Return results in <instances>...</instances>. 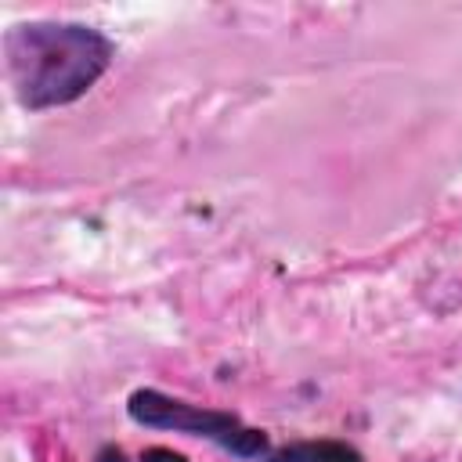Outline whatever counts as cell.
Masks as SVG:
<instances>
[{
    "label": "cell",
    "mask_w": 462,
    "mask_h": 462,
    "mask_svg": "<svg viewBox=\"0 0 462 462\" xmlns=\"http://www.w3.org/2000/svg\"><path fill=\"white\" fill-rule=\"evenodd\" d=\"M116 43L83 22H18L4 32L7 83L25 112L83 97L112 65Z\"/></svg>",
    "instance_id": "1"
},
{
    "label": "cell",
    "mask_w": 462,
    "mask_h": 462,
    "mask_svg": "<svg viewBox=\"0 0 462 462\" xmlns=\"http://www.w3.org/2000/svg\"><path fill=\"white\" fill-rule=\"evenodd\" d=\"M126 415L137 426H148V430H173V433L213 440L217 448L238 455V458H267L271 455V444H267V433L263 430L245 426L231 411L199 408V404H188V401L170 397V393L152 390V386L134 390L126 397Z\"/></svg>",
    "instance_id": "2"
},
{
    "label": "cell",
    "mask_w": 462,
    "mask_h": 462,
    "mask_svg": "<svg viewBox=\"0 0 462 462\" xmlns=\"http://www.w3.org/2000/svg\"><path fill=\"white\" fill-rule=\"evenodd\" d=\"M263 462H365V455L346 440H296L274 448Z\"/></svg>",
    "instance_id": "3"
},
{
    "label": "cell",
    "mask_w": 462,
    "mask_h": 462,
    "mask_svg": "<svg viewBox=\"0 0 462 462\" xmlns=\"http://www.w3.org/2000/svg\"><path fill=\"white\" fill-rule=\"evenodd\" d=\"M137 462H188V458L180 451H173V448H144Z\"/></svg>",
    "instance_id": "4"
}]
</instances>
